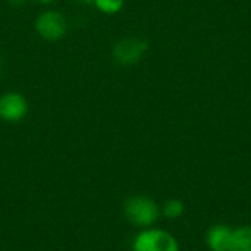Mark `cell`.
Listing matches in <instances>:
<instances>
[{"instance_id": "ba28073f", "label": "cell", "mask_w": 251, "mask_h": 251, "mask_svg": "<svg viewBox=\"0 0 251 251\" xmlns=\"http://www.w3.org/2000/svg\"><path fill=\"white\" fill-rule=\"evenodd\" d=\"M184 213V204L179 200H169L163 206V215L169 219H176Z\"/></svg>"}, {"instance_id": "30bf717a", "label": "cell", "mask_w": 251, "mask_h": 251, "mask_svg": "<svg viewBox=\"0 0 251 251\" xmlns=\"http://www.w3.org/2000/svg\"><path fill=\"white\" fill-rule=\"evenodd\" d=\"M12 4H22V3H25V0H9Z\"/></svg>"}, {"instance_id": "3957f363", "label": "cell", "mask_w": 251, "mask_h": 251, "mask_svg": "<svg viewBox=\"0 0 251 251\" xmlns=\"http://www.w3.org/2000/svg\"><path fill=\"white\" fill-rule=\"evenodd\" d=\"M149 43L140 38H124L113 49V57L121 65L137 63L147 51Z\"/></svg>"}, {"instance_id": "277c9868", "label": "cell", "mask_w": 251, "mask_h": 251, "mask_svg": "<svg viewBox=\"0 0 251 251\" xmlns=\"http://www.w3.org/2000/svg\"><path fill=\"white\" fill-rule=\"evenodd\" d=\"M38 34L46 40H59L66 34V19L59 12L43 13L35 24Z\"/></svg>"}, {"instance_id": "9c48e42d", "label": "cell", "mask_w": 251, "mask_h": 251, "mask_svg": "<svg viewBox=\"0 0 251 251\" xmlns=\"http://www.w3.org/2000/svg\"><path fill=\"white\" fill-rule=\"evenodd\" d=\"M94 1H96V6L106 13H115L124 4V0H94Z\"/></svg>"}, {"instance_id": "6da1fadb", "label": "cell", "mask_w": 251, "mask_h": 251, "mask_svg": "<svg viewBox=\"0 0 251 251\" xmlns=\"http://www.w3.org/2000/svg\"><path fill=\"white\" fill-rule=\"evenodd\" d=\"M124 213L135 226H150L159 218V206L149 197L134 196L125 201Z\"/></svg>"}, {"instance_id": "8fae6325", "label": "cell", "mask_w": 251, "mask_h": 251, "mask_svg": "<svg viewBox=\"0 0 251 251\" xmlns=\"http://www.w3.org/2000/svg\"><path fill=\"white\" fill-rule=\"evenodd\" d=\"M38 1H41V3H50V1H53V0H38Z\"/></svg>"}, {"instance_id": "5b68a950", "label": "cell", "mask_w": 251, "mask_h": 251, "mask_svg": "<svg viewBox=\"0 0 251 251\" xmlns=\"http://www.w3.org/2000/svg\"><path fill=\"white\" fill-rule=\"evenodd\" d=\"M26 113V100L16 93H7L0 99V118L9 122L21 121Z\"/></svg>"}, {"instance_id": "7a4b0ae2", "label": "cell", "mask_w": 251, "mask_h": 251, "mask_svg": "<svg viewBox=\"0 0 251 251\" xmlns=\"http://www.w3.org/2000/svg\"><path fill=\"white\" fill-rule=\"evenodd\" d=\"M134 251H179L174 235L162 229L141 231L134 240Z\"/></svg>"}, {"instance_id": "52a82bcc", "label": "cell", "mask_w": 251, "mask_h": 251, "mask_svg": "<svg viewBox=\"0 0 251 251\" xmlns=\"http://www.w3.org/2000/svg\"><path fill=\"white\" fill-rule=\"evenodd\" d=\"M228 251H251V226H241L232 231Z\"/></svg>"}, {"instance_id": "7c38bea8", "label": "cell", "mask_w": 251, "mask_h": 251, "mask_svg": "<svg viewBox=\"0 0 251 251\" xmlns=\"http://www.w3.org/2000/svg\"><path fill=\"white\" fill-rule=\"evenodd\" d=\"M87 1H90V0H87Z\"/></svg>"}, {"instance_id": "8992f818", "label": "cell", "mask_w": 251, "mask_h": 251, "mask_svg": "<svg viewBox=\"0 0 251 251\" xmlns=\"http://www.w3.org/2000/svg\"><path fill=\"white\" fill-rule=\"evenodd\" d=\"M232 229L225 225H215L207 231L206 241L213 251H228Z\"/></svg>"}]
</instances>
